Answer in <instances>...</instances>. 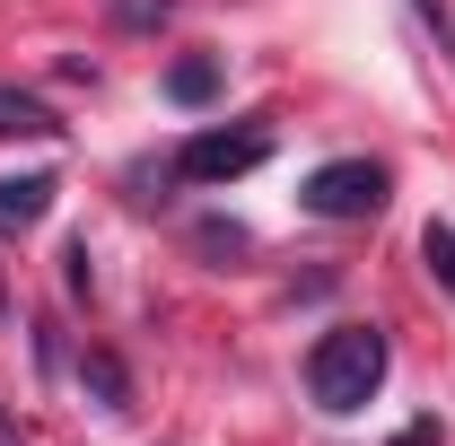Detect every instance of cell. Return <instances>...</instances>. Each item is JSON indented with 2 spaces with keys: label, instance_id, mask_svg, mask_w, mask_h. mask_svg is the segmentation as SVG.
<instances>
[{
  "label": "cell",
  "instance_id": "6da1fadb",
  "mask_svg": "<svg viewBox=\"0 0 455 446\" xmlns=\"http://www.w3.org/2000/svg\"><path fill=\"white\" fill-rule=\"evenodd\" d=\"M386 368H395V350H386L377 324H333V333L307 350V402H315V411H333V420H350V411H368V402H377Z\"/></svg>",
  "mask_w": 455,
  "mask_h": 446
},
{
  "label": "cell",
  "instance_id": "30bf717a",
  "mask_svg": "<svg viewBox=\"0 0 455 446\" xmlns=\"http://www.w3.org/2000/svg\"><path fill=\"white\" fill-rule=\"evenodd\" d=\"M202 245H211V254H236V245H245V227H236V219H228V227L211 219V227H202Z\"/></svg>",
  "mask_w": 455,
  "mask_h": 446
},
{
  "label": "cell",
  "instance_id": "7c38bea8",
  "mask_svg": "<svg viewBox=\"0 0 455 446\" xmlns=\"http://www.w3.org/2000/svg\"><path fill=\"white\" fill-rule=\"evenodd\" d=\"M0 446H18V429H9V411H0Z\"/></svg>",
  "mask_w": 455,
  "mask_h": 446
},
{
  "label": "cell",
  "instance_id": "ba28073f",
  "mask_svg": "<svg viewBox=\"0 0 455 446\" xmlns=\"http://www.w3.org/2000/svg\"><path fill=\"white\" fill-rule=\"evenodd\" d=\"M420 263H429V280H447V298H455V227L447 219L420 227Z\"/></svg>",
  "mask_w": 455,
  "mask_h": 446
},
{
  "label": "cell",
  "instance_id": "9c48e42d",
  "mask_svg": "<svg viewBox=\"0 0 455 446\" xmlns=\"http://www.w3.org/2000/svg\"><path fill=\"white\" fill-rule=\"evenodd\" d=\"M411 9H420V27H429V36H438V53L455 61V18H447V0H411Z\"/></svg>",
  "mask_w": 455,
  "mask_h": 446
},
{
  "label": "cell",
  "instance_id": "8fae6325",
  "mask_svg": "<svg viewBox=\"0 0 455 446\" xmlns=\"http://www.w3.org/2000/svg\"><path fill=\"white\" fill-rule=\"evenodd\" d=\"M149 18H167V0H123V27H149Z\"/></svg>",
  "mask_w": 455,
  "mask_h": 446
},
{
  "label": "cell",
  "instance_id": "277c9868",
  "mask_svg": "<svg viewBox=\"0 0 455 446\" xmlns=\"http://www.w3.org/2000/svg\"><path fill=\"white\" fill-rule=\"evenodd\" d=\"M53 175H0V236H27V227H44V211H53Z\"/></svg>",
  "mask_w": 455,
  "mask_h": 446
},
{
  "label": "cell",
  "instance_id": "8992f818",
  "mask_svg": "<svg viewBox=\"0 0 455 446\" xmlns=\"http://www.w3.org/2000/svg\"><path fill=\"white\" fill-rule=\"evenodd\" d=\"M79 386L97 394V411H132V377H123L114 350H88V359H79Z\"/></svg>",
  "mask_w": 455,
  "mask_h": 446
},
{
  "label": "cell",
  "instance_id": "7a4b0ae2",
  "mask_svg": "<svg viewBox=\"0 0 455 446\" xmlns=\"http://www.w3.org/2000/svg\"><path fill=\"white\" fill-rule=\"evenodd\" d=\"M386 193H395V175L377 167V158H333V167H315L307 184H298V211L307 219H377L386 211Z\"/></svg>",
  "mask_w": 455,
  "mask_h": 446
},
{
  "label": "cell",
  "instance_id": "3957f363",
  "mask_svg": "<svg viewBox=\"0 0 455 446\" xmlns=\"http://www.w3.org/2000/svg\"><path fill=\"white\" fill-rule=\"evenodd\" d=\"M272 158V131H193L175 149V184H236Z\"/></svg>",
  "mask_w": 455,
  "mask_h": 446
},
{
  "label": "cell",
  "instance_id": "5b68a950",
  "mask_svg": "<svg viewBox=\"0 0 455 446\" xmlns=\"http://www.w3.org/2000/svg\"><path fill=\"white\" fill-rule=\"evenodd\" d=\"M61 123L44 97H27V88H0V140H53Z\"/></svg>",
  "mask_w": 455,
  "mask_h": 446
},
{
  "label": "cell",
  "instance_id": "52a82bcc",
  "mask_svg": "<svg viewBox=\"0 0 455 446\" xmlns=\"http://www.w3.org/2000/svg\"><path fill=\"white\" fill-rule=\"evenodd\" d=\"M167 97H175V106H211V97H220V61H211V53L167 61Z\"/></svg>",
  "mask_w": 455,
  "mask_h": 446
}]
</instances>
